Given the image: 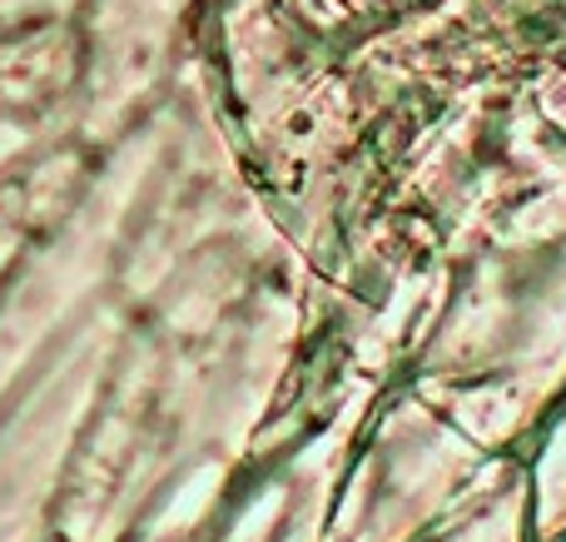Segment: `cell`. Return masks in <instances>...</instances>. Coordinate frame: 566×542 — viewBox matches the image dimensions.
Masks as SVG:
<instances>
[{
  "instance_id": "1",
  "label": "cell",
  "mask_w": 566,
  "mask_h": 542,
  "mask_svg": "<svg viewBox=\"0 0 566 542\" xmlns=\"http://www.w3.org/2000/svg\"><path fill=\"white\" fill-rule=\"evenodd\" d=\"M308 294V259L264 199L214 229L129 314L50 538L119 542L169 483L239 463L293 374Z\"/></svg>"
},
{
  "instance_id": "2",
  "label": "cell",
  "mask_w": 566,
  "mask_h": 542,
  "mask_svg": "<svg viewBox=\"0 0 566 542\" xmlns=\"http://www.w3.org/2000/svg\"><path fill=\"white\" fill-rule=\"evenodd\" d=\"M205 50L249 185L328 274L442 100L373 70L313 0H209Z\"/></svg>"
},
{
  "instance_id": "3",
  "label": "cell",
  "mask_w": 566,
  "mask_h": 542,
  "mask_svg": "<svg viewBox=\"0 0 566 542\" xmlns=\"http://www.w3.org/2000/svg\"><path fill=\"white\" fill-rule=\"evenodd\" d=\"M195 60L139 125L90 155L6 269L0 398L109 284L155 294L214 229L259 199L234 145L205 119H179Z\"/></svg>"
},
{
  "instance_id": "4",
  "label": "cell",
  "mask_w": 566,
  "mask_h": 542,
  "mask_svg": "<svg viewBox=\"0 0 566 542\" xmlns=\"http://www.w3.org/2000/svg\"><path fill=\"white\" fill-rule=\"evenodd\" d=\"M422 398L488 454H522L566 394V179L492 219L412 354Z\"/></svg>"
},
{
  "instance_id": "5",
  "label": "cell",
  "mask_w": 566,
  "mask_h": 542,
  "mask_svg": "<svg viewBox=\"0 0 566 542\" xmlns=\"http://www.w3.org/2000/svg\"><path fill=\"white\" fill-rule=\"evenodd\" d=\"M566 179V55L458 85L412 135L388 199L428 219L452 259L512 205Z\"/></svg>"
},
{
  "instance_id": "6",
  "label": "cell",
  "mask_w": 566,
  "mask_h": 542,
  "mask_svg": "<svg viewBox=\"0 0 566 542\" xmlns=\"http://www.w3.org/2000/svg\"><path fill=\"white\" fill-rule=\"evenodd\" d=\"M382 388L388 378L363 364L313 284L293 374L254 444L229 468L209 542H323L348 458Z\"/></svg>"
},
{
  "instance_id": "7",
  "label": "cell",
  "mask_w": 566,
  "mask_h": 542,
  "mask_svg": "<svg viewBox=\"0 0 566 542\" xmlns=\"http://www.w3.org/2000/svg\"><path fill=\"white\" fill-rule=\"evenodd\" d=\"M145 289L109 284L0 398V542H45L85 428L105 394L119 334Z\"/></svg>"
},
{
  "instance_id": "8",
  "label": "cell",
  "mask_w": 566,
  "mask_h": 542,
  "mask_svg": "<svg viewBox=\"0 0 566 542\" xmlns=\"http://www.w3.org/2000/svg\"><path fill=\"white\" fill-rule=\"evenodd\" d=\"M492 458L408 378H392L358 434L323 542H422Z\"/></svg>"
},
{
  "instance_id": "9",
  "label": "cell",
  "mask_w": 566,
  "mask_h": 542,
  "mask_svg": "<svg viewBox=\"0 0 566 542\" xmlns=\"http://www.w3.org/2000/svg\"><path fill=\"white\" fill-rule=\"evenodd\" d=\"M209 0H80V149L99 155L175 90L205 45Z\"/></svg>"
},
{
  "instance_id": "10",
  "label": "cell",
  "mask_w": 566,
  "mask_h": 542,
  "mask_svg": "<svg viewBox=\"0 0 566 542\" xmlns=\"http://www.w3.org/2000/svg\"><path fill=\"white\" fill-rule=\"evenodd\" d=\"M80 149L75 20L0 25V185Z\"/></svg>"
},
{
  "instance_id": "11",
  "label": "cell",
  "mask_w": 566,
  "mask_h": 542,
  "mask_svg": "<svg viewBox=\"0 0 566 542\" xmlns=\"http://www.w3.org/2000/svg\"><path fill=\"white\" fill-rule=\"evenodd\" d=\"M422 542H532V478L522 454H497Z\"/></svg>"
},
{
  "instance_id": "12",
  "label": "cell",
  "mask_w": 566,
  "mask_h": 542,
  "mask_svg": "<svg viewBox=\"0 0 566 542\" xmlns=\"http://www.w3.org/2000/svg\"><path fill=\"white\" fill-rule=\"evenodd\" d=\"M234 463H209L185 473L179 483H169L145 513L129 523V533L119 542H209V523H214L219 493Z\"/></svg>"
},
{
  "instance_id": "13",
  "label": "cell",
  "mask_w": 566,
  "mask_h": 542,
  "mask_svg": "<svg viewBox=\"0 0 566 542\" xmlns=\"http://www.w3.org/2000/svg\"><path fill=\"white\" fill-rule=\"evenodd\" d=\"M85 165H90V149H65V155H55L50 165H40L35 175H20V179H6V185H0V279H6V269L15 264V254L30 239V229L45 219V209L55 205L70 185H75Z\"/></svg>"
},
{
  "instance_id": "14",
  "label": "cell",
  "mask_w": 566,
  "mask_h": 542,
  "mask_svg": "<svg viewBox=\"0 0 566 542\" xmlns=\"http://www.w3.org/2000/svg\"><path fill=\"white\" fill-rule=\"evenodd\" d=\"M532 478V542L566 538V394L522 448Z\"/></svg>"
},
{
  "instance_id": "15",
  "label": "cell",
  "mask_w": 566,
  "mask_h": 542,
  "mask_svg": "<svg viewBox=\"0 0 566 542\" xmlns=\"http://www.w3.org/2000/svg\"><path fill=\"white\" fill-rule=\"evenodd\" d=\"M80 0H0V25H30V20H70Z\"/></svg>"
},
{
  "instance_id": "16",
  "label": "cell",
  "mask_w": 566,
  "mask_h": 542,
  "mask_svg": "<svg viewBox=\"0 0 566 542\" xmlns=\"http://www.w3.org/2000/svg\"><path fill=\"white\" fill-rule=\"evenodd\" d=\"M45 542H60V538H45Z\"/></svg>"
},
{
  "instance_id": "17",
  "label": "cell",
  "mask_w": 566,
  "mask_h": 542,
  "mask_svg": "<svg viewBox=\"0 0 566 542\" xmlns=\"http://www.w3.org/2000/svg\"><path fill=\"white\" fill-rule=\"evenodd\" d=\"M557 542H566V538H557Z\"/></svg>"
}]
</instances>
